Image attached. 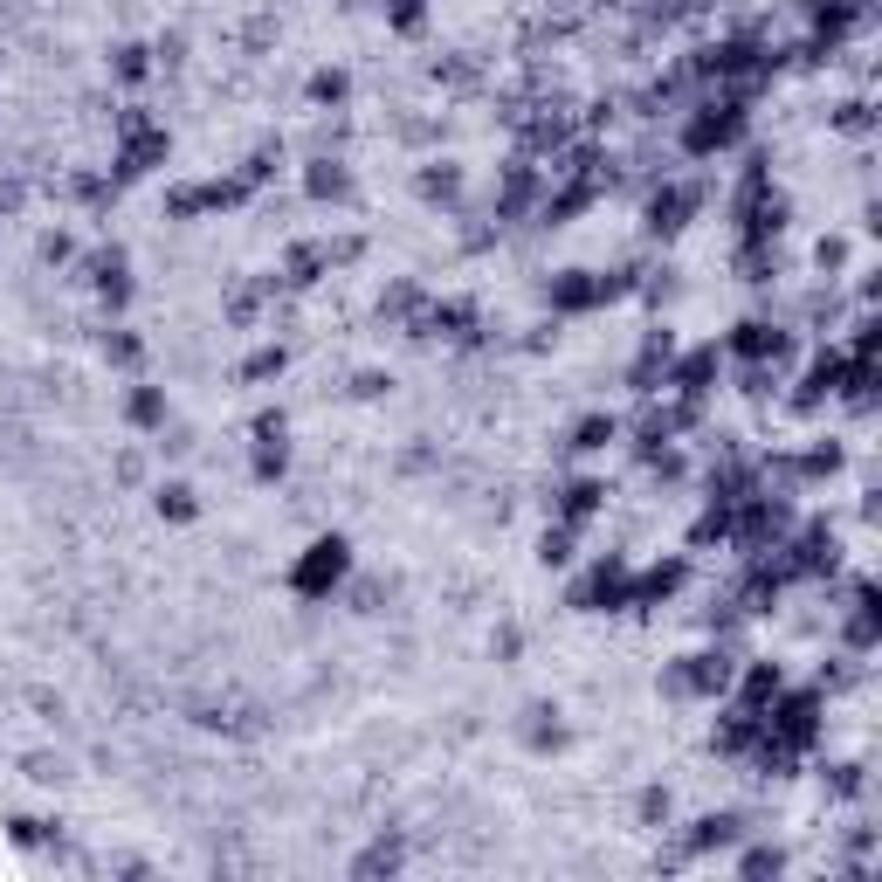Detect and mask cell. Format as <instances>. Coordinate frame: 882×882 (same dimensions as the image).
<instances>
[{
    "mask_svg": "<svg viewBox=\"0 0 882 882\" xmlns=\"http://www.w3.org/2000/svg\"><path fill=\"white\" fill-rule=\"evenodd\" d=\"M662 690L669 696H724L731 690V662H724V655H683V662L662 676Z\"/></svg>",
    "mask_w": 882,
    "mask_h": 882,
    "instance_id": "obj_1",
    "label": "cell"
},
{
    "mask_svg": "<svg viewBox=\"0 0 882 882\" xmlns=\"http://www.w3.org/2000/svg\"><path fill=\"white\" fill-rule=\"evenodd\" d=\"M696 200H703V187H669V193H655V207H648V228H655V235H676V228H683V214H696Z\"/></svg>",
    "mask_w": 882,
    "mask_h": 882,
    "instance_id": "obj_2",
    "label": "cell"
},
{
    "mask_svg": "<svg viewBox=\"0 0 882 882\" xmlns=\"http://www.w3.org/2000/svg\"><path fill=\"white\" fill-rule=\"evenodd\" d=\"M731 352L738 359H786V331L779 324H738L731 331Z\"/></svg>",
    "mask_w": 882,
    "mask_h": 882,
    "instance_id": "obj_3",
    "label": "cell"
},
{
    "mask_svg": "<svg viewBox=\"0 0 882 882\" xmlns=\"http://www.w3.org/2000/svg\"><path fill=\"white\" fill-rule=\"evenodd\" d=\"M338 572H345V545L331 538V545H317L311 559H304V572H297V586H304V593H317V586H331Z\"/></svg>",
    "mask_w": 882,
    "mask_h": 882,
    "instance_id": "obj_4",
    "label": "cell"
},
{
    "mask_svg": "<svg viewBox=\"0 0 882 882\" xmlns=\"http://www.w3.org/2000/svg\"><path fill=\"white\" fill-rule=\"evenodd\" d=\"M600 497H607V490H600V483H572L566 497H559V517H566V524H579V517H586V510H600Z\"/></svg>",
    "mask_w": 882,
    "mask_h": 882,
    "instance_id": "obj_5",
    "label": "cell"
},
{
    "mask_svg": "<svg viewBox=\"0 0 882 882\" xmlns=\"http://www.w3.org/2000/svg\"><path fill=\"white\" fill-rule=\"evenodd\" d=\"M600 441H614V421H607V414H593V421L572 428V448H600Z\"/></svg>",
    "mask_w": 882,
    "mask_h": 882,
    "instance_id": "obj_6",
    "label": "cell"
},
{
    "mask_svg": "<svg viewBox=\"0 0 882 882\" xmlns=\"http://www.w3.org/2000/svg\"><path fill=\"white\" fill-rule=\"evenodd\" d=\"M159 510H173V517H193V490H180V483H173V490H159Z\"/></svg>",
    "mask_w": 882,
    "mask_h": 882,
    "instance_id": "obj_7",
    "label": "cell"
},
{
    "mask_svg": "<svg viewBox=\"0 0 882 882\" xmlns=\"http://www.w3.org/2000/svg\"><path fill=\"white\" fill-rule=\"evenodd\" d=\"M745 876H779V848H758V855H745Z\"/></svg>",
    "mask_w": 882,
    "mask_h": 882,
    "instance_id": "obj_8",
    "label": "cell"
},
{
    "mask_svg": "<svg viewBox=\"0 0 882 882\" xmlns=\"http://www.w3.org/2000/svg\"><path fill=\"white\" fill-rule=\"evenodd\" d=\"M634 814H641V820H669V793H655V786H648V793H641V807H634Z\"/></svg>",
    "mask_w": 882,
    "mask_h": 882,
    "instance_id": "obj_9",
    "label": "cell"
},
{
    "mask_svg": "<svg viewBox=\"0 0 882 882\" xmlns=\"http://www.w3.org/2000/svg\"><path fill=\"white\" fill-rule=\"evenodd\" d=\"M166 407H159V393H131V421H159Z\"/></svg>",
    "mask_w": 882,
    "mask_h": 882,
    "instance_id": "obj_10",
    "label": "cell"
}]
</instances>
